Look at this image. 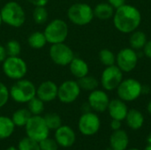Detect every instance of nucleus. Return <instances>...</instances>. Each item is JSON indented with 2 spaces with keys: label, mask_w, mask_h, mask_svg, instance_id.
<instances>
[{
  "label": "nucleus",
  "mask_w": 151,
  "mask_h": 150,
  "mask_svg": "<svg viewBox=\"0 0 151 150\" xmlns=\"http://www.w3.org/2000/svg\"><path fill=\"white\" fill-rule=\"evenodd\" d=\"M112 18L114 27L123 34H131L137 30L142 22V15L138 8L127 4L115 9Z\"/></svg>",
  "instance_id": "1"
},
{
  "label": "nucleus",
  "mask_w": 151,
  "mask_h": 150,
  "mask_svg": "<svg viewBox=\"0 0 151 150\" xmlns=\"http://www.w3.org/2000/svg\"><path fill=\"white\" fill-rule=\"evenodd\" d=\"M3 23L12 27H20L26 21V12L23 7L15 1H9L0 11Z\"/></svg>",
  "instance_id": "2"
},
{
  "label": "nucleus",
  "mask_w": 151,
  "mask_h": 150,
  "mask_svg": "<svg viewBox=\"0 0 151 150\" xmlns=\"http://www.w3.org/2000/svg\"><path fill=\"white\" fill-rule=\"evenodd\" d=\"M10 97L16 103H27L32 98L36 95V88L35 84L26 79H20L15 80L9 89Z\"/></svg>",
  "instance_id": "3"
},
{
  "label": "nucleus",
  "mask_w": 151,
  "mask_h": 150,
  "mask_svg": "<svg viewBox=\"0 0 151 150\" xmlns=\"http://www.w3.org/2000/svg\"><path fill=\"white\" fill-rule=\"evenodd\" d=\"M68 19L74 25L86 26L94 19L93 8L86 3H75L67 10Z\"/></svg>",
  "instance_id": "4"
},
{
  "label": "nucleus",
  "mask_w": 151,
  "mask_h": 150,
  "mask_svg": "<svg viewBox=\"0 0 151 150\" xmlns=\"http://www.w3.org/2000/svg\"><path fill=\"white\" fill-rule=\"evenodd\" d=\"M43 33L48 43L65 42L69 33L68 25L62 19H55L47 24Z\"/></svg>",
  "instance_id": "5"
},
{
  "label": "nucleus",
  "mask_w": 151,
  "mask_h": 150,
  "mask_svg": "<svg viewBox=\"0 0 151 150\" xmlns=\"http://www.w3.org/2000/svg\"><path fill=\"white\" fill-rule=\"evenodd\" d=\"M2 69L6 77L11 80H18L23 79L27 72V65L19 56H8L3 62Z\"/></svg>",
  "instance_id": "6"
},
{
  "label": "nucleus",
  "mask_w": 151,
  "mask_h": 150,
  "mask_svg": "<svg viewBox=\"0 0 151 150\" xmlns=\"http://www.w3.org/2000/svg\"><path fill=\"white\" fill-rule=\"evenodd\" d=\"M27 137L40 142L50 135V129L47 126L44 118L41 115H32L25 126Z\"/></svg>",
  "instance_id": "7"
},
{
  "label": "nucleus",
  "mask_w": 151,
  "mask_h": 150,
  "mask_svg": "<svg viewBox=\"0 0 151 150\" xmlns=\"http://www.w3.org/2000/svg\"><path fill=\"white\" fill-rule=\"evenodd\" d=\"M117 94L119 98L124 102L135 101L142 94V85L134 78L123 79L117 88Z\"/></svg>",
  "instance_id": "8"
},
{
  "label": "nucleus",
  "mask_w": 151,
  "mask_h": 150,
  "mask_svg": "<svg viewBox=\"0 0 151 150\" xmlns=\"http://www.w3.org/2000/svg\"><path fill=\"white\" fill-rule=\"evenodd\" d=\"M50 57L52 62L59 66H67L74 58L73 50L65 42L51 44L50 48Z\"/></svg>",
  "instance_id": "9"
},
{
  "label": "nucleus",
  "mask_w": 151,
  "mask_h": 150,
  "mask_svg": "<svg viewBox=\"0 0 151 150\" xmlns=\"http://www.w3.org/2000/svg\"><path fill=\"white\" fill-rule=\"evenodd\" d=\"M123 80V72L116 65L106 66L101 75V85L107 91L117 89Z\"/></svg>",
  "instance_id": "10"
},
{
  "label": "nucleus",
  "mask_w": 151,
  "mask_h": 150,
  "mask_svg": "<svg viewBox=\"0 0 151 150\" xmlns=\"http://www.w3.org/2000/svg\"><path fill=\"white\" fill-rule=\"evenodd\" d=\"M81 91V89L76 80H68L58 86V98L63 103H72L78 99Z\"/></svg>",
  "instance_id": "11"
},
{
  "label": "nucleus",
  "mask_w": 151,
  "mask_h": 150,
  "mask_svg": "<svg viewBox=\"0 0 151 150\" xmlns=\"http://www.w3.org/2000/svg\"><path fill=\"white\" fill-rule=\"evenodd\" d=\"M101 126L99 117L91 111L83 113L78 121V128L81 134L85 136H92L96 134Z\"/></svg>",
  "instance_id": "12"
},
{
  "label": "nucleus",
  "mask_w": 151,
  "mask_h": 150,
  "mask_svg": "<svg viewBox=\"0 0 151 150\" xmlns=\"http://www.w3.org/2000/svg\"><path fill=\"white\" fill-rule=\"evenodd\" d=\"M138 54L132 48H124L120 50L116 57V65L123 72H129L133 71L138 64Z\"/></svg>",
  "instance_id": "13"
},
{
  "label": "nucleus",
  "mask_w": 151,
  "mask_h": 150,
  "mask_svg": "<svg viewBox=\"0 0 151 150\" xmlns=\"http://www.w3.org/2000/svg\"><path fill=\"white\" fill-rule=\"evenodd\" d=\"M109 103L110 98L107 93L97 88L91 91L88 97V104L96 112H104L107 111Z\"/></svg>",
  "instance_id": "14"
},
{
  "label": "nucleus",
  "mask_w": 151,
  "mask_h": 150,
  "mask_svg": "<svg viewBox=\"0 0 151 150\" xmlns=\"http://www.w3.org/2000/svg\"><path fill=\"white\" fill-rule=\"evenodd\" d=\"M58 86L52 80H45L36 88V96L44 103H50L58 98Z\"/></svg>",
  "instance_id": "15"
},
{
  "label": "nucleus",
  "mask_w": 151,
  "mask_h": 150,
  "mask_svg": "<svg viewBox=\"0 0 151 150\" xmlns=\"http://www.w3.org/2000/svg\"><path fill=\"white\" fill-rule=\"evenodd\" d=\"M55 141L58 146L67 149L71 148L76 140V135L73 128L68 126H61L57 130H55Z\"/></svg>",
  "instance_id": "16"
},
{
  "label": "nucleus",
  "mask_w": 151,
  "mask_h": 150,
  "mask_svg": "<svg viewBox=\"0 0 151 150\" xmlns=\"http://www.w3.org/2000/svg\"><path fill=\"white\" fill-rule=\"evenodd\" d=\"M107 111L109 112L110 117L112 119L122 121L127 117V114L128 112V108L126 104V102L118 98V99L110 100Z\"/></svg>",
  "instance_id": "17"
},
{
  "label": "nucleus",
  "mask_w": 151,
  "mask_h": 150,
  "mask_svg": "<svg viewBox=\"0 0 151 150\" xmlns=\"http://www.w3.org/2000/svg\"><path fill=\"white\" fill-rule=\"evenodd\" d=\"M129 144V137L126 131H113L110 136V148L112 150H126Z\"/></svg>",
  "instance_id": "18"
},
{
  "label": "nucleus",
  "mask_w": 151,
  "mask_h": 150,
  "mask_svg": "<svg viewBox=\"0 0 151 150\" xmlns=\"http://www.w3.org/2000/svg\"><path fill=\"white\" fill-rule=\"evenodd\" d=\"M69 69L73 77L81 79L88 74L89 67L88 63L81 57H75L69 64Z\"/></svg>",
  "instance_id": "19"
},
{
  "label": "nucleus",
  "mask_w": 151,
  "mask_h": 150,
  "mask_svg": "<svg viewBox=\"0 0 151 150\" xmlns=\"http://www.w3.org/2000/svg\"><path fill=\"white\" fill-rule=\"evenodd\" d=\"M125 119L127 121V126L133 130H138L142 128L144 124L143 114L136 109L128 110V112Z\"/></svg>",
  "instance_id": "20"
},
{
  "label": "nucleus",
  "mask_w": 151,
  "mask_h": 150,
  "mask_svg": "<svg viewBox=\"0 0 151 150\" xmlns=\"http://www.w3.org/2000/svg\"><path fill=\"white\" fill-rule=\"evenodd\" d=\"M115 9L109 3H100L93 8L94 16L99 19H109L113 17Z\"/></svg>",
  "instance_id": "21"
},
{
  "label": "nucleus",
  "mask_w": 151,
  "mask_h": 150,
  "mask_svg": "<svg viewBox=\"0 0 151 150\" xmlns=\"http://www.w3.org/2000/svg\"><path fill=\"white\" fill-rule=\"evenodd\" d=\"M147 35L144 32L140 30H135L131 33L130 38H129V44L130 48H132L134 50H142L147 43Z\"/></svg>",
  "instance_id": "22"
},
{
  "label": "nucleus",
  "mask_w": 151,
  "mask_h": 150,
  "mask_svg": "<svg viewBox=\"0 0 151 150\" xmlns=\"http://www.w3.org/2000/svg\"><path fill=\"white\" fill-rule=\"evenodd\" d=\"M15 130V125L11 118L0 116V140H5L12 135Z\"/></svg>",
  "instance_id": "23"
},
{
  "label": "nucleus",
  "mask_w": 151,
  "mask_h": 150,
  "mask_svg": "<svg viewBox=\"0 0 151 150\" xmlns=\"http://www.w3.org/2000/svg\"><path fill=\"white\" fill-rule=\"evenodd\" d=\"M27 43L31 48L35 50H40L45 47L48 42L43 32L35 31L30 34L29 36L27 37Z\"/></svg>",
  "instance_id": "24"
},
{
  "label": "nucleus",
  "mask_w": 151,
  "mask_h": 150,
  "mask_svg": "<svg viewBox=\"0 0 151 150\" xmlns=\"http://www.w3.org/2000/svg\"><path fill=\"white\" fill-rule=\"evenodd\" d=\"M32 114L30 113V111H28V109H19L17 111H15L12 113V120L13 122V124L15 125V126H25L26 124L27 123V121L29 120V118H31Z\"/></svg>",
  "instance_id": "25"
},
{
  "label": "nucleus",
  "mask_w": 151,
  "mask_h": 150,
  "mask_svg": "<svg viewBox=\"0 0 151 150\" xmlns=\"http://www.w3.org/2000/svg\"><path fill=\"white\" fill-rule=\"evenodd\" d=\"M77 82H78L81 89L86 90V91H90V92L96 89L99 86V81L97 80V79L94 76H90L88 74L81 79H78Z\"/></svg>",
  "instance_id": "26"
},
{
  "label": "nucleus",
  "mask_w": 151,
  "mask_h": 150,
  "mask_svg": "<svg viewBox=\"0 0 151 150\" xmlns=\"http://www.w3.org/2000/svg\"><path fill=\"white\" fill-rule=\"evenodd\" d=\"M32 17L35 24L42 25L48 21L49 11L45 8V6H35V9L33 10Z\"/></svg>",
  "instance_id": "27"
},
{
  "label": "nucleus",
  "mask_w": 151,
  "mask_h": 150,
  "mask_svg": "<svg viewBox=\"0 0 151 150\" xmlns=\"http://www.w3.org/2000/svg\"><path fill=\"white\" fill-rule=\"evenodd\" d=\"M99 60L104 66H111L116 65V56L109 49H103L99 52Z\"/></svg>",
  "instance_id": "28"
},
{
  "label": "nucleus",
  "mask_w": 151,
  "mask_h": 150,
  "mask_svg": "<svg viewBox=\"0 0 151 150\" xmlns=\"http://www.w3.org/2000/svg\"><path fill=\"white\" fill-rule=\"evenodd\" d=\"M27 109L32 115H41L44 111V102L35 95L27 103Z\"/></svg>",
  "instance_id": "29"
},
{
  "label": "nucleus",
  "mask_w": 151,
  "mask_h": 150,
  "mask_svg": "<svg viewBox=\"0 0 151 150\" xmlns=\"http://www.w3.org/2000/svg\"><path fill=\"white\" fill-rule=\"evenodd\" d=\"M43 118L50 130H57L62 126L61 117L57 113H48Z\"/></svg>",
  "instance_id": "30"
},
{
  "label": "nucleus",
  "mask_w": 151,
  "mask_h": 150,
  "mask_svg": "<svg viewBox=\"0 0 151 150\" xmlns=\"http://www.w3.org/2000/svg\"><path fill=\"white\" fill-rule=\"evenodd\" d=\"M17 149L18 150H41L39 142L27 136L19 141Z\"/></svg>",
  "instance_id": "31"
},
{
  "label": "nucleus",
  "mask_w": 151,
  "mask_h": 150,
  "mask_svg": "<svg viewBox=\"0 0 151 150\" xmlns=\"http://www.w3.org/2000/svg\"><path fill=\"white\" fill-rule=\"evenodd\" d=\"M4 47H5V50L7 52V56H10V57L19 56V54L21 52V45L16 40H11V41L7 42L6 45Z\"/></svg>",
  "instance_id": "32"
},
{
  "label": "nucleus",
  "mask_w": 151,
  "mask_h": 150,
  "mask_svg": "<svg viewBox=\"0 0 151 150\" xmlns=\"http://www.w3.org/2000/svg\"><path fill=\"white\" fill-rule=\"evenodd\" d=\"M41 150H58V144L55 141V139L46 138L39 142Z\"/></svg>",
  "instance_id": "33"
},
{
  "label": "nucleus",
  "mask_w": 151,
  "mask_h": 150,
  "mask_svg": "<svg viewBox=\"0 0 151 150\" xmlns=\"http://www.w3.org/2000/svg\"><path fill=\"white\" fill-rule=\"evenodd\" d=\"M10 92L8 88L0 81V108L4 107L9 101Z\"/></svg>",
  "instance_id": "34"
},
{
  "label": "nucleus",
  "mask_w": 151,
  "mask_h": 150,
  "mask_svg": "<svg viewBox=\"0 0 151 150\" xmlns=\"http://www.w3.org/2000/svg\"><path fill=\"white\" fill-rule=\"evenodd\" d=\"M107 1L114 9H117L126 4V0H107Z\"/></svg>",
  "instance_id": "35"
},
{
  "label": "nucleus",
  "mask_w": 151,
  "mask_h": 150,
  "mask_svg": "<svg viewBox=\"0 0 151 150\" xmlns=\"http://www.w3.org/2000/svg\"><path fill=\"white\" fill-rule=\"evenodd\" d=\"M34 6H46L50 0H27Z\"/></svg>",
  "instance_id": "36"
},
{
  "label": "nucleus",
  "mask_w": 151,
  "mask_h": 150,
  "mask_svg": "<svg viewBox=\"0 0 151 150\" xmlns=\"http://www.w3.org/2000/svg\"><path fill=\"white\" fill-rule=\"evenodd\" d=\"M142 50H143L144 55H145L148 58L151 59V40L147 42V43L145 44V46H144V48H143Z\"/></svg>",
  "instance_id": "37"
},
{
  "label": "nucleus",
  "mask_w": 151,
  "mask_h": 150,
  "mask_svg": "<svg viewBox=\"0 0 151 150\" xmlns=\"http://www.w3.org/2000/svg\"><path fill=\"white\" fill-rule=\"evenodd\" d=\"M111 127L113 131L119 130L121 128V121L117 119H112L111 122Z\"/></svg>",
  "instance_id": "38"
},
{
  "label": "nucleus",
  "mask_w": 151,
  "mask_h": 150,
  "mask_svg": "<svg viewBox=\"0 0 151 150\" xmlns=\"http://www.w3.org/2000/svg\"><path fill=\"white\" fill-rule=\"evenodd\" d=\"M7 57L8 56H7V52H6L5 47L0 44V63H3Z\"/></svg>",
  "instance_id": "39"
},
{
  "label": "nucleus",
  "mask_w": 151,
  "mask_h": 150,
  "mask_svg": "<svg viewBox=\"0 0 151 150\" xmlns=\"http://www.w3.org/2000/svg\"><path fill=\"white\" fill-rule=\"evenodd\" d=\"M147 111H148V112L150 113L151 115V100L149 102V103H148V106H147Z\"/></svg>",
  "instance_id": "40"
},
{
  "label": "nucleus",
  "mask_w": 151,
  "mask_h": 150,
  "mask_svg": "<svg viewBox=\"0 0 151 150\" xmlns=\"http://www.w3.org/2000/svg\"><path fill=\"white\" fill-rule=\"evenodd\" d=\"M147 143L148 145H151V133L147 137Z\"/></svg>",
  "instance_id": "41"
},
{
  "label": "nucleus",
  "mask_w": 151,
  "mask_h": 150,
  "mask_svg": "<svg viewBox=\"0 0 151 150\" xmlns=\"http://www.w3.org/2000/svg\"><path fill=\"white\" fill-rule=\"evenodd\" d=\"M5 150H18L17 148H14V147H9V148H7Z\"/></svg>",
  "instance_id": "42"
},
{
  "label": "nucleus",
  "mask_w": 151,
  "mask_h": 150,
  "mask_svg": "<svg viewBox=\"0 0 151 150\" xmlns=\"http://www.w3.org/2000/svg\"><path fill=\"white\" fill-rule=\"evenodd\" d=\"M144 150H151V145H148V146L144 149Z\"/></svg>",
  "instance_id": "43"
},
{
  "label": "nucleus",
  "mask_w": 151,
  "mask_h": 150,
  "mask_svg": "<svg viewBox=\"0 0 151 150\" xmlns=\"http://www.w3.org/2000/svg\"><path fill=\"white\" fill-rule=\"evenodd\" d=\"M3 24V19H2V17H1V14H0V27H1V25Z\"/></svg>",
  "instance_id": "44"
},
{
  "label": "nucleus",
  "mask_w": 151,
  "mask_h": 150,
  "mask_svg": "<svg viewBox=\"0 0 151 150\" xmlns=\"http://www.w3.org/2000/svg\"><path fill=\"white\" fill-rule=\"evenodd\" d=\"M126 150H140L138 149H126Z\"/></svg>",
  "instance_id": "45"
},
{
  "label": "nucleus",
  "mask_w": 151,
  "mask_h": 150,
  "mask_svg": "<svg viewBox=\"0 0 151 150\" xmlns=\"http://www.w3.org/2000/svg\"><path fill=\"white\" fill-rule=\"evenodd\" d=\"M0 1H1V0H0Z\"/></svg>",
  "instance_id": "46"
}]
</instances>
